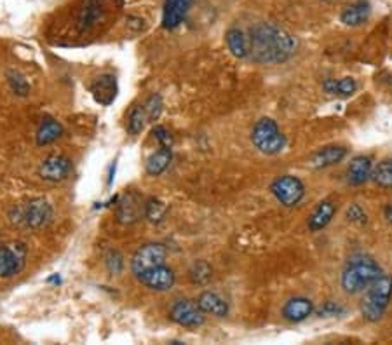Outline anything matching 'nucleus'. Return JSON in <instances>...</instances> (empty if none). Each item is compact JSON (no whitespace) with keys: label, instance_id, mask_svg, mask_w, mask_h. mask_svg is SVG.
I'll list each match as a JSON object with an SVG mask.
<instances>
[{"label":"nucleus","instance_id":"obj_15","mask_svg":"<svg viewBox=\"0 0 392 345\" xmlns=\"http://www.w3.org/2000/svg\"><path fill=\"white\" fill-rule=\"evenodd\" d=\"M91 93H93L94 100L101 105H110V103L116 100L117 96V80L116 76L112 74H105L94 79V82L91 84Z\"/></svg>","mask_w":392,"mask_h":345},{"label":"nucleus","instance_id":"obj_30","mask_svg":"<svg viewBox=\"0 0 392 345\" xmlns=\"http://www.w3.org/2000/svg\"><path fill=\"white\" fill-rule=\"evenodd\" d=\"M8 82L11 86V89L14 91L18 96H26L30 93V84L25 79V76H21L18 70H9L8 71Z\"/></svg>","mask_w":392,"mask_h":345},{"label":"nucleus","instance_id":"obj_4","mask_svg":"<svg viewBox=\"0 0 392 345\" xmlns=\"http://www.w3.org/2000/svg\"><path fill=\"white\" fill-rule=\"evenodd\" d=\"M9 218L14 225L23 229H42L52 220V208L45 199L35 197L26 203L16 204L9 213Z\"/></svg>","mask_w":392,"mask_h":345},{"label":"nucleus","instance_id":"obj_9","mask_svg":"<svg viewBox=\"0 0 392 345\" xmlns=\"http://www.w3.org/2000/svg\"><path fill=\"white\" fill-rule=\"evenodd\" d=\"M169 318L176 324L185 328H199L204 324L206 315L197 305V302L192 300H176L169 311Z\"/></svg>","mask_w":392,"mask_h":345},{"label":"nucleus","instance_id":"obj_34","mask_svg":"<svg viewBox=\"0 0 392 345\" xmlns=\"http://www.w3.org/2000/svg\"><path fill=\"white\" fill-rule=\"evenodd\" d=\"M152 135L155 136L159 145L164 146V148H171L173 146V136H171V133L164 128V126H157V128H153Z\"/></svg>","mask_w":392,"mask_h":345},{"label":"nucleus","instance_id":"obj_14","mask_svg":"<svg viewBox=\"0 0 392 345\" xmlns=\"http://www.w3.org/2000/svg\"><path fill=\"white\" fill-rule=\"evenodd\" d=\"M345 155H347V148H344V146H325V148L314 152V154L310 155L309 166L312 169H325L342 162L345 159Z\"/></svg>","mask_w":392,"mask_h":345},{"label":"nucleus","instance_id":"obj_3","mask_svg":"<svg viewBox=\"0 0 392 345\" xmlns=\"http://www.w3.org/2000/svg\"><path fill=\"white\" fill-rule=\"evenodd\" d=\"M392 300V276L382 274L370 288L361 304V314L368 323H377L384 318L389 304Z\"/></svg>","mask_w":392,"mask_h":345},{"label":"nucleus","instance_id":"obj_13","mask_svg":"<svg viewBox=\"0 0 392 345\" xmlns=\"http://www.w3.org/2000/svg\"><path fill=\"white\" fill-rule=\"evenodd\" d=\"M194 0H166L164 11H162V27L166 30H175L183 23L188 9L192 8Z\"/></svg>","mask_w":392,"mask_h":345},{"label":"nucleus","instance_id":"obj_12","mask_svg":"<svg viewBox=\"0 0 392 345\" xmlns=\"http://www.w3.org/2000/svg\"><path fill=\"white\" fill-rule=\"evenodd\" d=\"M145 203L140 194L136 192H129L119 201V206H117V218H119L120 223H135L140 218L145 216Z\"/></svg>","mask_w":392,"mask_h":345},{"label":"nucleus","instance_id":"obj_20","mask_svg":"<svg viewBox=\"0 0 392 345\" xmlns=\"http://www.w3.org/2000/svg\"><path fill=\"white\" fill-rule=\"evenodd\" d=\"M371 14V5L366 0H359L356 4L347 5L340 14V21L344 23L345 27H359L364 21H368Z\"/></svg>","mask_w":392,"mask_h":345},{"label":"nucleus","instance_id":"obj_36","mask_svg":"<svg viewBox=\"0 0 392 345\" xmlns=\"http://www.w3.org/2000/svg\"><path fill=\"white\" fill-rule=\"evenodd\" d=\"M384 214H385V218H387L389 223H392V204H387V206H385Z\"/></svg>","mask_w":392,"mask_h":345},{"label":"nucleus","instance_id":"obj_16","mask_svg":"<svg viewBox=\"0 0 392 345\" xmlns=\"http://www.w3.org/2000/svg\"><path fill=\"white\" fill-rule=\"evenodd\" d=\"M314 312L312 300L305 297H295L284 304L283 307V318L290 323H302Z\"/></svg>","mask_w":392,"mask_h":345},{"label":"nucleus","instance_id":"obj_33","mask_svg":"<svg viewBox=\"0 0 392 345\" xmlns=\"http://www.w3.org/2000/svg\"><path fill=\"white\" fill-rule=\"evenodd\" d=\"M345 216H347V220L351 221V223H356V225H364L366 221H368V216H366L362 208L358 206V204H352L347 210V213H345Z\"/></svg>","mask_w":392,"mask_h":345},{"label":"nucleus","instance_id":"obj_32","mask_svg":"<svg viewBox=\"0 0 392 345\" xmlns=\"http://www.w3.org/2000/svg\"><path fill=\"white\" fill-rule=\"evenodd\" d=\"M105 262H107V269H109L112 274H120V272H122L124 260L119 252H110L109 255H107V260H105Z\"/></svg>","mask_w":392,"mask_h":345},{"label":"nucleus","instance_id":"obj_26","mask_svg":"<svg viewBox=\"0 0 392 345\" xmlns=\"http://www.w3.org/2000/svg\"><path fill=\"white\" fill-rule=\"evenodd\" d=\"M101 12V5L98 0H89L84 9L80 11V16H78V27L80 30H87L89 27H93L94 23H96L98 16Z\"/></svg>","mask_w":392,"mask_h":345},{"label":"nucleus","instance_id":"obj_19","mask_svg":"<svg viewBox=\"0 0 392 345\" xmlns=\"http://www.w3.org/2000/svg\"><path fill=\"white\" fill-rule=\"evenodd\" d=\"M336 213V204L333 201L325 199L318 204V208L312 211L309 216V229L312 232H319V230L326 229L329 225V221L333 220Z\"/></svg>","mask_w":392,"mask_h":345},{"label":"nucleus","instance_id":"obj_25","mask_svg":"<svg viewBox=\"0 0 392 345\" xmlns=\"http://www.w3.org/2000/svg\"><path fill=\"white\" fill-rule=\"evenodd\" d=\"M371 180L380 188H392V159H384L375 166Z\"/></svg>","mask_w":392,"mask_h":345},{"label":"nucleus","instance_id":"obj_11","mask_svg":"<svg viewBox=\"0 0 392 345\" xmlns=\"http://www.w3.org/2000/svg\"><path fill=\"white\" fill-rule=\"evenodd\" d=\"M138 279L146 288L153 289V291H168L175 285L176 276L173 272V269H169V267H166V263H162V265H157L153 269L143 272Z\"/></svg>","mask_w":392,"mask_h":345},{"label":"nucleus","instance_id":"obj_18","mask_svg":"<svg viewBox=\"0 0 392 345\" xmlns=\"http://www.w3.org/2000/svg\"><path fill=\"white\" fill-rule=\"evenodd\" d=\"M197 305L204 314L215 315V318H227L228 304L215 291H202L197 298Z\"/></svg>","mask_w":392,"mask_h":345},{"label":"nucleus","instance_id":"obj_1","mask_svg":"<svg viewBox=\"0 0 392 345\" xmlns=\"http://www.w3.org/2000/svg\"><path fill=\"white\" fill-rule=\"evenodd\" d=\"M295 51V37L274 23H258L251 28L250 56L257 63H286Z\"/></svg>","mask_w":392,"mask_h":345},{"label":"nucleus","instance_id":"obj_8","mask_svg":"<svg viewBox=\"0 0 392 345\" xmlns=\"http://www.w3.org/2000/svg\"><path fill=\"white\" fill-rule=\"evenodd\" d=\"M26 262V246L12 243L0 248V278H12L19 274Z\"/></svg>","mask_w":392,"mask_h":345},{"label":"nucleus","instance_id":"obj_21","mask_svg":"<svg viewBox=\"0 0 392 345\" xmlns=\"http://www.w3.org/2000/svg\"><path fill=\"white\" fill-rule=\"evenodd\" d=\"M225 41H227L228 51L234 54L235 58H248L250 56V38L246 37L243 30L239 28H230L225 35Z\"/></svg>","mask_w":392,"mask_h":345},{"label":"nucleus","instance_id":"obj_5","mask_svg":"<svg viewBox=\"0 0 392 345\" xmlns=\"http://www.w3.org/2000/svg\"><path fill=\"white\" fill-rule=\"evenodd\" d=\"M251 140L258 151L267 155L279 154L286 146V138L281 133L279 126L276 124V120L269 119V117H263L254 124L253 131H251Z\"/></svg>","mask_w":392,"mask_h":345},{"label":"nucleus","instance_id":"obj_35","mask_svg":"<svg viewBox=\"0 0 392 345\" xmlns=\"http://www.w3.org/2000/svg\"><path fill=\"white\" fill-rule=\"evenodd\" d=\"M344 307H340L335 302H326L321 309L318 311L319 318H333V315H340L344 314Z\"/></svg>","mask_w":392,"mask_h":345},{"label":"nucleus","instance_id":"obj_28","mask_svg":"<svg viewBox=\"0 0 392 345\" xmlns=\"http://www.w3.org/2000/svg\"><path fill=\"white\" fill-rule=\"evenodd\" d=\"M168 213V206L159 199H149L145 203V218L152 223H161Z\"/></svg>","mask_w":392,"mask_h":345},{"label":"nucleus","instance_id":"obj_17","mask_svg":"<svg viewBox=\"0 0 392 345\" xmlns=\"http://www.w3.org/2000/svg\"><path fill=\"white\" fill-rule=\"evenodd\" d=\"M371 172H373V164H371L370 157H364V155H358L351 161L347 168V181L351 185H362L371 178Z\"/></svg>","mask_w":392,"mask_h":345},{"label":"nucleus","instance_id":"obj_31","mask_svg":"<svg viewBox=\"0 0 392 345\" xmlns=\"http://www.w3.org/2000/svg\"><path fill=\"white\" fill-rule=\"evenodd\" d=\"M143 109H145L146 119H149V120L159 119V115H161V112H162V100H161V96H159V94H152V96H150L149 100H146V102H145Z\"/></svg>","mask_w":392,"mask_h":345},{"label":"nucleus","instance_id":"obj_37","mask_svg":"<svg viewBox=\"0 0 392 345\" xmlns=\"http://www.w3.org/2000/svg\"><path fill=\"white\" fill-rule=\"evenodd\" d=\"M325 2H333V0H325Z\"/></svg>","mask_w":392,"mask_h":345},{"label":"nucleus","instance_id":"obj_22","mask_svg":"<svg viewBox=\"0 0 392 345\" xmlns=\"http://www.w3.org/2000/svg\"><path fill=\"white\" fill-rule=\"evenodd\" d=\"M61 135H63V126L56 119H44L39 126L35 140H37V145L42 146L54 143L58 138H61Z\"/></svg>","mask_w":392,"mask_h":345},{"label":"nucleus","instance_id":"obj_2","mask_svg":"<svg viewBox=\"0 0 392 345\" xmlns=\"http://www.w3.org/2000/svg\"><path fill=\"white\" fill-rule=\"evenodd\" d=\"M382 276V269L371 256L356 255L345 265L342 272V288L349 295H356L370 288Z\"/></svg>","mask_w":392,"mask_h":345},{"label":"nucleus","instance_id":"obj_27","mask_svg":"<svg viewBox=\"0 0 392 345\" xmlns=\"http://www.w3.org/2000/svg\"><path fill=\"white\" fill-rule=\"evenodd\" d=\"M188 278H190V281L194 282V285L204 286L213 278V269L206 262H195L194 265L190 267V270H188Z\"/></svg>","mask_w":392,"mask_h":345},{"label":"nucleus","instance_id":"obj_24","mask_svg":"<svg viewBox=\"0 0 392 345\" xmlns=\"http://www.w3.org/2000/svg\"><path fill=\"white\" fill-rule=\"evenodd\" d=\"M171 148H164L161 146V151H157L155 154H152L146 161V172L152 175V177H159L162 172L168 169L169 162H171Z\"/></svg>","mask_w":392,"mask_h":345},{"label":"nucleus","instance_id":"obj_7","mask_svg":"<svg viewBox=\"0 0 392 345\" xmlns=\"http://www.w3.org/2000/svg\"><path fill=\"white\" fill-rule=\"evenodd\" d=\"M270 190H272L274 197L283 206L295 208L303 199V195H305V185L302 183L300 178L292 177V175H283V177L276 178L272 181Z\"/></svg>","mask_w":392,"mask_h":345},{"label":"nucleus","instance_id":"obj_10","mask_svg":"<svg viewBox=\"0 0 392 345\" xmlns=\"http://www.w3.org/2000/svg\"><path fill=\"white\" fill-rule=\"evenodd\" d=\"M72 171V161L65 155H49L39 166V177L45 181H52V183H58V181L67 180L68 175Z\"/></svg>","mask_w":392,"mask_h":345},{"label":"nucleus","instance_id":"obj_23","mask_svg":"<svg viewBox=\"0 0 392 345\" xmlns=\"http://www.w3.org/2000/svg\"><path fill=\"white\" fill-rule=\"evenodd\" d=\"M325 91L328 94H335L340 98H349L358 89V82L352 77H342V79H328L323 84Z\"/></svg>","mask_w":392,"mask_h":345},{"label":"nucleus","instance_id":"obj_6","mask_svg":"<svg viewBox=\"0 0 392 345\" xmlns=\"http://www.w3.org/2000/svg\"><path fill=\"white\" fill-rule=\"evenodd\" d=\"M166 258H168V249H166L164 244L161 243H149L143 244L142 248L133 255V260H131V270L136 278L146 272V270L153 269L157 265H162L166 263Z\"/></svg>","mask_w":392,"mask_h":345},{"label":"nucleus","instance_id":"obj_29","mask_svg":"<svg viewBox=\"0 0 392 345\" xmlns=\"http://www.w3.org/2000/svg\"><path fill=\"white\" fill-rule=\"evenodd\" d=\"M146 113L143 107H136V109L131 110L129 117H127V131L131 133L133 136L140 135L145 128V122H146Z\"/></svg>","mask_w":392,"mask_h":345}]
</instances>
